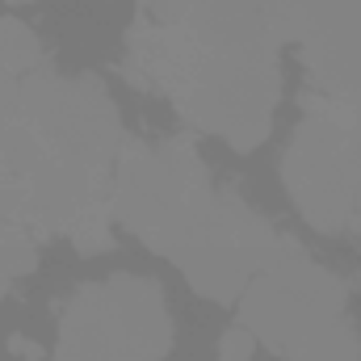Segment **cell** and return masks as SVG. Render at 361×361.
<instances>
[{
	"instance_id": "obj_1",
	"label": "cell",
	"mask_w": 361,
	"mask_h": 361,
	"mask_svg": "<svg viewBox=\"0 0 361 361\" xmlns=\"http://www.w3.org/2000/svg\"><path fill=\"white\" fill-rule=\"evenodd\" d=\"M286 177L311 223L324 231H361V92L336 97L298 130Z\"/></svg>"
},
{
	"instance_id": "obj_2",
	"label": "cell",
	"mask_w": 361,
	"mask_h": 361,
	"mask_svg": "<svg viewBox=\"0 0 361 361\" xmlns=\"http://www.w3.org/2000/svg\"><path fill=\"white\" fill-rule=\"evenodd\" d=\"M164 345L169 319L156 286L109 277L72 298L51 361H160Z\"/></svg>"
},
{
	"instance_id": "obj_3",
	"label": "cell",
	"mask_w": 361,
	"mask_h": 361,
	"mask_svg": "<svg viewBox=\"0 0 361 361\" xmlns=\"http://www.w3.org/2000/svg\"><path fill=\"white\" fill-rule=\"evenodd\" d=\"M252 349H257V336L248 332V328H235V332H227L223 336V361H248L252 357Z\"/></svg>"
}]
</instances>
